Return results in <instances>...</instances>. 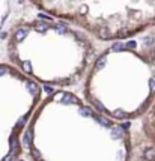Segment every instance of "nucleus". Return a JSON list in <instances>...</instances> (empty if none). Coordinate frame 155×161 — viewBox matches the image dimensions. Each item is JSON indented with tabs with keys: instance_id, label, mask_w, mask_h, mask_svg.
<instances>
[{
	"instance_id": "1",
	"label": "nucleus",
	"mask_w": 155,
	"mask_h": 161,
	"mask_svg": "<svg viewBox=\"0 0 155 161\" xmlns=\"http://www.w3.org/2000/svg\"><path fill=\"white\" fill-rule=\"evenodd\" d=\"M95 38L81 27L42 14L18 26L11 39V57L36 80L68 86L86 75L96 57Z\"/></svg>"
},
{
	"instance_id": "2",
	"label": "nucleus",
	"mask_w": 155,
	"mask_h": 161,
	"mask_svg": "<svg viewBox=\"0 0 155 161\" xmlns=\"http://www.w3.org/2000/svg\"><path fill=\"white\" fill-rule=\"evenodd\" d=\"M44 14L69 21L96 41L131 38L155 26V0H30Z\"/></svg>"
}]
</instances>
